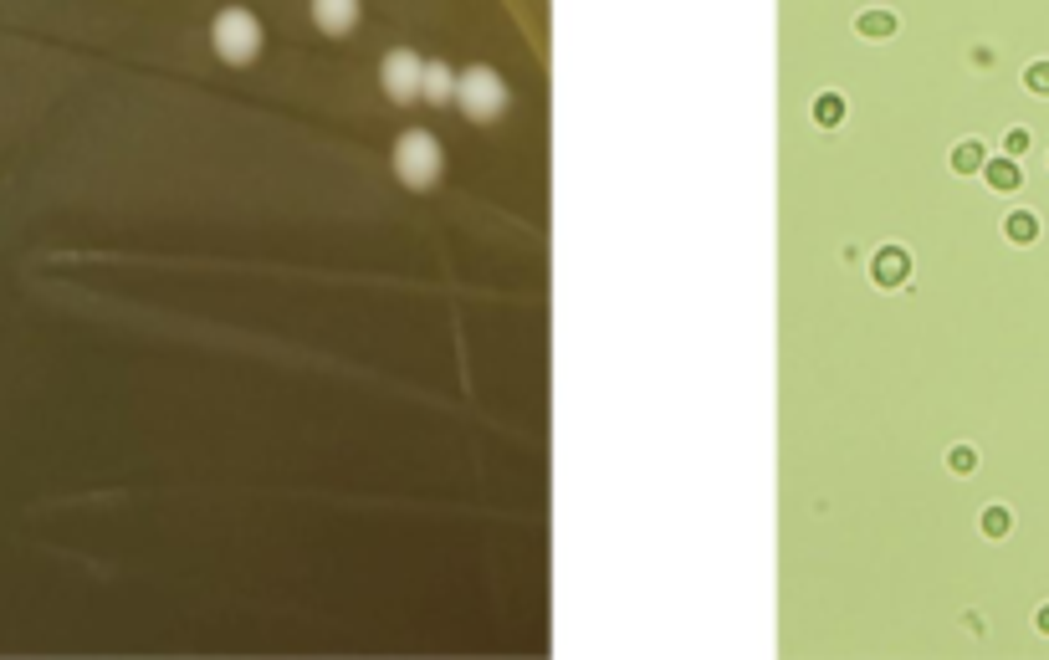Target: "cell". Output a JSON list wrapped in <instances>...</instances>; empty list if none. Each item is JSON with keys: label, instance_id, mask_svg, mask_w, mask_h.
<instances>
[{"label": "cell", "instance_id": "7", "mask_svg": "<svg viewBox=\"0 0 1049 660\" xmlns=\"http://www.w3.org/2000/svg\"><path fill=\"white\" fill-rule=\"evenodd\" d=\"M983 180H988L993 190L1009 195V190H1019V185H1024V169H1019L1014 159H993V164H983Z\"/></svg>", "mask_w": 1049, "mask_h": 660}, {"label": "cell", "instance_id": "5", "mask_svg": "<svg viewBox=\"0 0 1049 660\" xmlns=\"http://www.w3.org/2000/svg\"><path fill=\"white\" fill-rule=\"evenodd\" d=\"M313 21H318L328 36L354 31V21H359V0H313Z\"/></svg>", "mask_w": 1049, "mask_h": 660}, {"label": "cell", "instance_id": "11", "mask_svg": "<svg viewBox=\"0 0 1049 660\" xmlns=\"http://www.w3.org/2000/svg\"><path fill=\"white\" fill-rule=\"evenodd\" d=\"M1029 128H1009V134H1003V149H1009V159H1024L1029 154Z\"/></svg>", "mask_w": 1049, "mask_h": 660}, {"label": "cell", "instance_id": "15", "mask_svg": "<svg viewBox=\"0 0 1049 660\" xmlns=\"http://www.w3.org/2000/svg\"><path fill=\"white\" fill-rule=\"evenodd\" d=\"M952 471H973V451H957L952 456Z\"/></svg>", "mask_w": 1049, "mask_h": 660}, {"label": "cell", "instance_id": "10", "mask_svg": "<svg viewBox=\"0 0 1049 660\" xmlns=\"http://www.w3.org/2000/svg\"><path fill=\"white\" fill-rule=\"evenodd\" d=\"M952 164H957V174H978V169L988 164V159H983V144H963V149L952 154Z\"/></svg>", "mask_w": 1049, "mask_h": 660}, {"label": "cell", "instance_id": "13", "mask_svg": "<svg viewBox=\"0 0 1049 660\" xmlns=\"http://www.w3.org/2000/svg\"><path fill=\"white\" fill-rule=\"evenodd\" d=\"M1024 82H1029V93H1039V98H1049V62H1034V67L1024 72Z\"/></svg>", "mask_w": 1049, "mask_h": 660}, {"label": "cell", "instance_id": "12", "mask_svg": "<svg viewBox=\"0 0 1049 660\" xmlns=\"http://www.w3.org/2000/svg\"><path fill=\"white\" fill-rule=\"evenodd\" d=\"M983 533H988V538H1003V533H1009V512H1003V507H988V512H983Z\"/></svg>", "mask_w": 1049, "mask_h": 660}, {"label": "cell", "instance_id": "4", "mask_svg": "<svg viewBox=\"0 0 1049 660\" xmlns=\"http://www.w3.org/2000/svg\"><path fill=\"white\" fill-rule=\"evenodd\" d=\"M379 82H384V93L395 98V103H415V98H420V87H425V62H420L410 47H400V52H389V57H384Z\"/></svg>", "mask_w": 1049, "mask_h": 660}, {"label": "cell", "instance_id": "6", "mask_svg": "<svg viewBox=\"0 0 1049 660\" xmlns=\"http://www.w3.org/2000/svg\"><path fill=\"white\" fill-rule=\"evenodd\" d=\"M420 98L430 103H451L456 98V72L446 62H425V87H420Z\"/></svg>", "mask_w": 1049, "mask_h": 660}, {"label": "cell", "instance_id": "3", "mask_svg": "<svg viewBox=\"0 0 1049 660\" xmlns=\"http://www.w3.org/2000/svg\"><path fill=\"white\" fill-rule=\"evenodd\" d=\"M210 41H215V52H221V62H231V67H246V62H256V52H261V21H256L251 11L231 6V11H221V16H215V26H210Z\"/></svg>", "mask_w": 1049, "mask_h": 660}, {"label": "cell", "instance_id": "8", "mask_svg": "<svg viewBox=\"0 0 1049 660\" xmlns=\"http://www.w3.org/2000/svg\"><path fill=\"white\" fill-rule=\"evenodd\" d=\"M1003 231H1009V241H1019V246H1029V241L1039 236V220H1034L1029 210H1014L1009 220H1003Z\"/></svg>", "mask_w": 1049, "mask_h": 660}, {"label": "cell", "instance_id": "14", "mask_svg": "<svg viewBox=\"0 0 1049 660\" xmlns=\"http://www.w3.org/2000/svg\"><path fill=\"white\" fill-rule=\"evenodd\" d=\"M891 26H896L891 16H865V31H891Z\"/></svg>", "mask_w": 1049, "mask_h": 660}, {"label": "cell", "instance_id": "16", "mask_svg": "<svg viewBox=\"0 0 1049 660\" xmlns=\"http://www.w3.org/2000/svg\"><path fill=\"white\" fill-rule=\"evenodd\" d=\"M1039 635H1049V604L1039 609Z\"/></svg>", "mask_w": 1049, "mask_h": 660}, {"label": "cell", "instance_id": "9", "mask_svg": "<svg viewBox=\"0 0 1049 660\" xmlns=\"http://www.w3.org/2000/svg\"><path fill=\"white\" fill-rule=\"evenodd\" d=\"M876 277L891 287V282H901L906 277V256L901 251H881V261H876Z\"/></svg>", "mask_w": 1049, "mask_h": 660}, {"label": "cell", "instance_id": "1", "mask_svg": "<svg viewBox=\"0 0 1049 660\" xmlns=\"http://www.w3.org/2000/svg\"><path fill=\"white\" fill-rule=\"evenodd\" d=\"M441 169H446V154H441V144H435L425 128H410V134L395 144V174L410 190H430L435 180H441Z\"/></svg>", "mask_w": 1049, "mask_h": 660}, {"label": "cell", "instance_id": "2", "mask_svg": "<svg viewBox=\"0 0 1049 660\" xmlns=\"http://www.w3.org/2000/svg\"><path fill=\"white\" fill-rule=\"evenodd\" d=\"M456 103L471 123H497L502 108H507V82L492 67H471V72L456 77Z\"/></svg>", "mask_w": 1049, "mask_h": 660}]
</instances>
